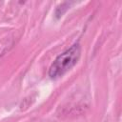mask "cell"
<instances>
[{
  "label": "cell",
  "instance_id": "cell-1",
  "mask_svg": "<svg viewBox=\"0 0 122 122\" xmlns=\"http://www.w3.org/2000/svg\"><path fill=\"white\" fill-rule=\"evenodd\" d=\"M79 57L80 46L77 43L72 45L70 49H68L56 57L49 70V75L51 78H57L62 76L76 64Z\"/></svg>",
  "mask_w": 122,
  "mask_h": 122
}]
</instances>
